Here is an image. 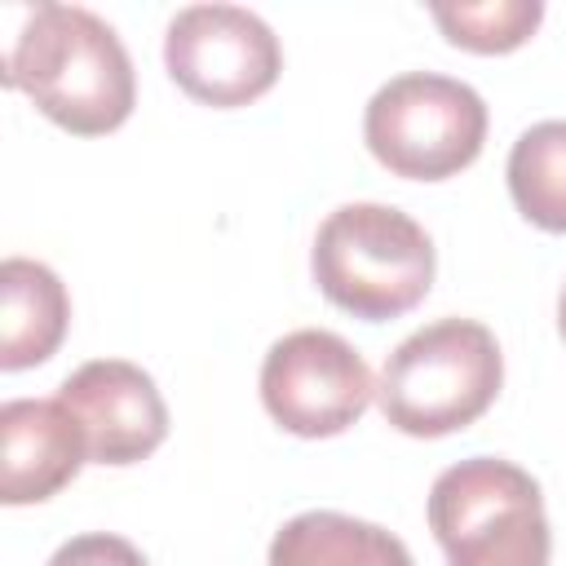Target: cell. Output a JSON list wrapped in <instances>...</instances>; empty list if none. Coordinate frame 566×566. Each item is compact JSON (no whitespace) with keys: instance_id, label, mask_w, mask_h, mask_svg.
Returning <instances> with one entry per match:
<instances>
[{"instance_id":"6da1fadb","label":"cell","mask_w":566,"mask_h":566,"mask_svg":"<svg viewBox=\"0 0 566 566\" xmlns=\"http://www.w3.org/2000/svg\"><path fill=\"white\" fill-rule=\"evenodd\" d=\"M4 84L22 88L75 137L115 133L137 102V75L111 22L80 4L22 9L4 44Z\"/></svg>"},{"instance_id":"7a4b0ae2","label":"cell","mask_w":566,"mask_h":566,"mask_svg":"<svg viewBox=\"0 0 566 566\" xmlns=\"http://www.w3.org/2000/svg\"><path fill=\"white\" fill-rule=\"evenodd\" d=\"M310 270L318 292L367 323L398 318L433 287V239L389 203H345L314 234Z\"/></svg>"},{"instance_id":"3957f363","label":"cell","mask_w":566,"mask_h":566,"mask_svg":"<svg viewBox=\"0 0 566 566\" xmlns=\"http://www.w3.org/2000/svg\"><path fill=\"white\" fill-rule=\"evenodd\" d=\"M500 385L504 354L491 327L473 318H438L385 358L376 398L398 433L442 438L486 416Z\"/></svg>"},{"instance_id":"277c9868","label":"cell","mask_w":566,"mask_h":566,"mask_svg":"<svg viewBox=\"0 0 566 566\" xmlns=\"http://www.w3.org/2000/svg\"><path fill=\"white\" fill-rule=\"evenodd\" d=\"M429 531L447 566H548V517L539 482L513 460L473 455L429 486Z\"/></svg>"},{"instance_id":"5b68a950","label":"cell","mask_w":566,"mask_h":566,"mask_svg":"<svg viewBox=\"0 0 566 566\" xmlns=\"http://www.w3.org/2000/svg\"><path fill=\"white\" fill-rule=\"evenodd\" d=\"M363 137L394 177L442 181L478 159L486 142V102L464 80L407 71L371 93Z\"/></svg>"},{"instance_id":"8992f818","label":"cell","mask_w":566,"mask_h":566,"mask_svg":"<svg viewBox=\"0 0 566 566\" xmlns=\"http://www.w3.org/2000/svg\"><path fill=\"white\" fill-rule=\"evenodd\" d=\"M376 398L367 358L327 327H301L270 345L261 363V402L296 438L345 433Z\"/></svg>"},{"instance_id":"52a82bcc","label":"cell","mask_w":566,"mask_h":566,"mask_svg":"<svg viewBox=\"0 0 566 566\" xmlns=\"http://www.w3.org/2000/svg\"><path fill=\"white\" fill-rule=\"evenodd\" d=\"M164 66L177 88L203 106H248L283 71L279 35L239 4L177 9L164 31Z\"/></svg>"},{"instance_id":"ba28073f","label":"cell","mask_w":566,"mask_h":566,"mask_svg":"<svg viewBox=\"0 0 566 566\" xmlns=\"http://www.w3.org/2000/svg\"><path fill=\"white\" fill-rule=\"evenodd\" d=\"M57 398L80 420L93 464H137L168 438V407L137 363L93 358L62 380Z\"/></svg>"},{"instance_id":"9c48e42d","label":"cell","mask_w":566,"mask_h":566,"mask_svg":"<svg viewBox=\"0 0 566 566\" xmlns=\"http://www.w3.org/2000/svg\"><path fill=\"white\" fill-rule=\"evenodd\" d=\"M88 460L84 429L62 398H9L0 407V500H53Z\"/></svg>"},{"instance_id":"30bf717a","label":"cell","mask_w":566,"mask_h":566,"mask_svg":"<svg viewBox=\"0 0 566 566\" xmlns=\"http://www.w3.org/2000/svg\"><path fill=\"white\" fill-rule=\"evenodd\" d=\"M71 323V296L62 279L31 256L0 265V367L22 371L57 354Z\"/></svg>"},{"instance_id":"8fae6325","label":"cell","mask_w":566,"mask_h":566,"mask_svg":"<svg viewBox=\"0 0 566 566\" xmlns=\"http://www.w3.org/2000/svg\"><path fill=\"white\" fill-rule=\"evenodd\" d=\"M265 566H411V553L376 522L310 509L274 531Z\"/></svg>"},{"instance_id":"7c38bea8","label":"cell","mask_w":566,"mask_h":566,"mask_svg":"<svg viewBox=\"0 0 566 566\" xmlns=\"http://www.w3.org/2000/svg\"><path fill=\"white\" fill-rule=\"evenodd\" d=\"M509 195L517 212L548 230L566 234V119L531 124L509 150Z\"/></svg>"},{"instance_id":"4fadbf2b","label":"cell","mask_w":566,"mask_h":566,"mask_svg":"<svg viewBox=\"0 0 566 566\" xmlns=\"http://www.w3.org/2000/svg\"><path fill=\"white\" fill-rule=\"evenodd\" d=\"M442 35L469 53H509L531 40L544 18L539 0H460V4H429Z\"/></svg>"},{"instance_id":"5bb4252c","label":"cell","mask_w":566,"mask_h":566,"mask_svg":"<svg viewBox=\"0 0 566 566\" xmlns=\"http://www.w3.org/2000/svg\"><path fill=\"white\" fill-rule=\"evenodd\" d=\"M49 566H146V557L124 539V535H106V531H88L66 539Z\"/></svg>"},{"instance_id":"9a60e30c","label":"cell","mask_w":566,"mask_h":566,"mask_svg":"<svg viewBox=\"0 0 566 566\" xmlns=\"http://www.w3.org/2000/svg\"><path fill=\"white\" fill-rule=\"evenodd\" d=\"M557 332H562V340H566V287H562V296H557Z\"/></svg>"}]
</instances>
